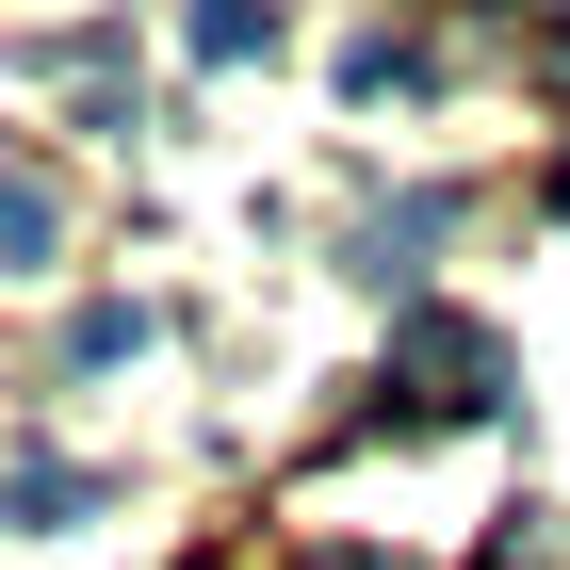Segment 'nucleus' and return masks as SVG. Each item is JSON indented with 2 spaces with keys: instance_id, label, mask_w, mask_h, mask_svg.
<instances>
[{
  "instance_id": "f257e3e1",
  "label": "nucleus",
  "mask_w": 570,
  "mask_h": 570,
  "mask_svg": "<svg viewBox=\"0 0 570 570\" xmlns=\"http://www.w3.org/2000/svg\"><path fill=\"white\" fill-rule=\"evenodd\" d=\"M407 358L440 375V407H473V375H489V326H456V309H407Z\"/></svg>"
},
{
  "instance_id": "f03ea898",
  "label": "nucleus",
  "mask_w": 570,
  "mask_h": 570,
  "mask_svg": "<svg viewBox=\"0 0 570 570\" xmlns=\"http://www.w3.org/2000/svg\"><path fill=\"white\" fill-rule=\"evenodd\" d=\"M49 245H66V196L33 164H0V262H49Z\"/></svg>"
},
{
  "instance_id": "7ed1b4c3",
  "label": "nucleus",
  "mask_w": 570,
  "mask_h": 570,
  "mask_svg": "<svg viewBox=\"0 0 570 570\" xmlns=\"http://www.w3.org/2000/svg\"><path fill=\"white\" fill-rule=\"evenodd\" d=\"M82 505H98V473H49V456L0 489V522H82Z\"/></svg>"
},
{
  "instance_id": "20e7f679",
  "label": "nucleus",
  "mask_w": 570,
  "mask_h": 570,
  "mask_svg": "<svg viewBox=\"0 0 570 570\" xmlns=\"http://www.w3.org/2000/svg\"><path fill=\"white\" fill-rule=\"evenodd\" d=\"M245 49H277V17L262 0H213V17H196V66H245Z\"/></svg>"
},
{
  "instance_id": "39448f33",
  "label": "nucleus",
  "mask_w": 570,
  "mask_h": 570,
  "mask_svg": "<svg viewBox=\"0 0 570 570\" xmlns=\"http://www.w3.org/2000/svg\"><path fill=\"white\" fill-rule=\"evenodd\" d=\"M554 213H570V164H554Z\"/></svg>"
}]
</instances>
